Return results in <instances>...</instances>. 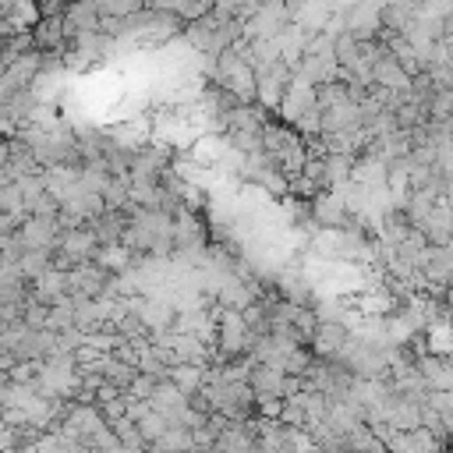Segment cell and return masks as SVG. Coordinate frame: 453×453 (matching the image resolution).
<instances>
[{
  "instance_id": "cell-24",
  "label": "cell",
  "mask_w": 453,
  "mask_h": 453,
  "mask_svg": "<svg viewBox=\"0 0 453 453\" xmlns=\"http://www.w3.org/2000/svg\"><path fill=\"white\" fill-rule=\"evenodd\" d=\"M156 453H195V432L191 428H184V425H170L163 435H159V442L152 446Z\"/></svg>"
},
{
  "instance_id": "cell-37",
  "label": "cell",
  "mask_w": 453,
  "mask_h": 453,
  "mask_svg": "<svg viewBox=\"0 0 453 453\" xmlns=\"http://www.w3.org/2000/svg\"><path fill=\"white\" fill-rule=\"evenodd\" d=\"M442 453H453V446H449V449H442Z\"/></svg>"
},
{
  "instance_id": "cell-23",
  "label": "cell",
  "mask_w": 453,
  "mask_h": 453,
  "mask_svg": "<svg viewBox=\"0 0 453 453\" xmlns=\"http://www.w3.org/2000/svg\"><path fill=\"white\" fill-rule=\"evenodd\" d=\"M354 159H357V156L326 152V188L340 191L343 184H350V173H354Z\"/></svg>"
},
{
  "instance_id": "cell-28",
  "label": "cell",
  "mask_w": 453,
  "mask_h": 453,
  "mask_svg": "<svg viewBox=\"0 0 453 453\" xmlns=\"http://www.w3.org/2000/svg\"><path fill=\"white\" fill-rule=\"evenodd\" d=\"M170 428V421L159 414V411H149L142 421H138V432H142V439H145V446H156L159 442V435Z\"/></svg>"
},
{
  "instance_id": "cell-18",
  "label": "cell",
  "mask_w": 453,
  "mask_h": 453,
  "mask_svg": "<svg viewBox=\"0 0 453 453\" xmlns=\"http://www.w3.org/2000/svg\"><path fill=\"white\" fill-rule=\"evenodd\" d=\"M32 42L39 53H60L67 50V32H64V18H42L35 28H32Z\"/></svg>"
},
{
  "instance_id": "cell-10",
  "label": "cell",
  "mask_w": 453,
  "mask_h": 453,
  "mask_svg": "<svg viewBox=\"0 0 453 453\" xmlns=\"http://www.w3.org/2000/svg\"><path fill=\"white\" fill-rule=\"evenodd\" d=\"M372 85L375 88H382V92H396V96H407L411 92V85H414V78L396 64V57L386 50L379 60H375V67H372Z\"/></svg>"
},
{
  "instance_id": "cell-16",
  "label": "cell",
  "mask_w": 453,
  "mask_h": 453,
  "mask_svg": "<svg viewBox=\"0 0 453 453\" xmlns=\"http://www.w3.org/2000/svg\"><path fill=\"white\" fill-rule=\"evenodd\" d=\"M64 32H67V39H74L81 32H99L96 0H71L67 11H64Z\"/></svg>"
},
{
  "instance_id": "cell-13",
  "label": "cell",
  "mask_w": 453,
  "mask_h": 453,
  "mask_svg": "<svg viewBox=\"0 0 453 453\" xmlns=\"http://www.w3.org/2000/svg\"><path fill=\"white\" fill-rule=\"evenodd\" d=\"M347 343H350V329L343 322H319V329L311 336V350L326 361H336Z\"/></svg>"
},
{
  "instance_id": "cell-15",
  "label": "cell",
  "mask_w": 453,
  "mask_h": 453,
  "mask_svg": "<svg viewBox=\"0 0 453 453\" xmlns=\"http://www.w3.org/2000/svg\"><path fill=\"white\" fill-rule=\"evenodd\" d=\"M386 173H389V163L379 156V152H361L357 159H354V173H350V180L354 184H361V188H372V191H379V188H386Z\"/></svg>"
},
{
  "instance_id": "cell-12",
  "label": "cell",
  "mask_w": 453,
  "mask_h": 453,
  "mask_svg": "<svg viewBox=\"0 0 453 453\" xmlns=\"http://www.w3.org/2000/svg\"><path fill=\"white\" fill-rule=\"evenodd\" d=\"M414 368H418V375L425 379L428 393H432V389L453 393V354H449V357H435V354H418V357H414Z\"/></svg>"
},
{
  "instance_id": "cell-8",
  "label": "cell",
  "mask_w": 453,
  "mask_h": 453,
  "mask_svg": "<svg viewBox=\"0 0 453 453\" xmlns=\"http://www.w3.org/2000/svg\"><path fill=\"white\" fill-rule=\"evenodd\" d=\"M106 138L117 145V149H124V152H142L149 142H152V120L149 117H127L124 124H113L110 131H106Z\"/></svg>"
},
{
  "instance_id": "cell-11",
  "label": "cell",
  "mask_w": 453,
  "mask_h": 453,
  "mask_svg": "<svg viewBox=\"0 0 453 453\" xmlns=\"http://www.w3.org/2000/svg\"><path fill=\"white\" fill-rule=\"evenodd\" d=\"M414 230H421L425 241H428L432 248H446V244H453V209L446 205V198H439V202L432 205V212L425 216V223L414 226Z\"/></svg>"
},
{
  "instance_id": "cell-33",
  "label": "cell",
  "mask_w": 453,
  "mask_h": 453,
  "mask_svg": "<svg viewBox=\"0 0 453 453\" xmlns=\"http://www.w3.org/2000/svg\"><path fill=\"white\" fill-rule=\"evenodd\" d=\"M156 386H159V379H152V375H134V382L124 389L127 396H134V400H152V393H156Z\"/></svg>"
},
{
  "instance_id": "cell-31",
  "label": "cell",
  "mask_w": 453,
  "mask_h": 453,
  "mask_svg": "<svg viewBox=\"0 0 453 453\" xmlns=\"http://www.w3.org/2000/svg\"><path fill=\"white\" fill-rule=\"evenodd\" d=\"M283 396H255V418H265V421H280L283 414Z\"/></svg>"
},
{
  "instance_id": "cell-3",
  "label": "cell",
  "mask_w": 453,
  "mask_h": 453,
  "mask_svg": "<svg viewBox=\"0 0 453 453\" xmlns=\"http://www.w3.org/2000/svg\"><path fill=\"white\" fill-rule=\"evenodd\" d=\"M308 212H311V223H315V226H336V230H340V226H354V223H357V219L350 216L343 195L333 191V188L319 191V195L308 202Z\"/></svg>"
},
{
  "instance_id": "cell-34",
  "label": "cell",
  "mask_w": 453,
  "mask_h": 453,
  "mask_svg": "<svg viewBox=\"0 0 453 453\" xmlns=\"http://www.w3.org/2000/svg\"><path fill=\"white\" fill-rule=\"evenodd\" d=\"M67 4L71 0H39V11H42V18H64Z\"/></svg>"
},
{
  "instance_id": "cell-5",
  "label": "cell",
  "mask_w": 453,
  "mask_h": 453,
  "mask_svg": "<svg viewBox=\"0 0 453 453\" xmlns=\"http://www.w3.org/2000/svg\"><path fill=\"white\" fill-rule=\"evenodd\" d=\"M315 103H319V88H315L311 81H304V78L290 74V85H287L283 103L276 106V117H280L287 127H294V124H297V117H301L304 110H311Z\"/></svg>"
},
{
  "instance_id": "cell-25",
  "label": "cell",
  "mask_w": 453,
  "mask_h": 453,
  "mask_svg": "<svg viewBox=\"0 0 453 453\" xmlns=\"http://www.w3.org/2000/svg\"><path fill=\"white\" fill-rule=\"evenodd\" d=\"M46 329H53V333H67V329H74V301H71V297H64V301H57V304H50Z\"/></svg>"
},
{
  "instance_id": "cell-32",
  "label": "cell",
  "mask_w": 453,
  "mask_h": 453,
  "mask_svg": "<svg viewBox=\"0 0 453 453\" xmlns=\"http://www.w3.org/2000/svg\"><path fill=\"white\" fill-rule=\"evenodd\" d=\"M28 216H46V219H57L60 216V198L57 195H39L32 205H28Z\"/></svg>"
},
{
  "instance_id": "cell-35",
  "label": "cell",
  "mask_w": 453,
  "mask_h": 453,
  "mask_svg": "<svg viewBox=\"0 0 453 453\" xmlns=\"http://www.w3.org/2000/svg\"><path fill=\"white\" fill-rule=\"evenodd\" d=\"M442 198H446V205L453 209V184H446V191H442Z\"/></svg>"
},
{
  "instance_id": "cell-4",
  "label": "cell",
  "mask_w": 453,
  "mask_h": 453,
  "mask_svg": "<svg viewBox=\"0 0 453 453\" xmlns=\"http://www.w3.org/2000/svg\"><path fill=\"white\" fill-rule=\"evenodd\" d=\"M14 237L21 241L25 251H53L57 237H60V216L46 219V216H25L21 226L14 230Z\"/></svg>"
},
{
  "instance_id": "cell-29",
  "label": "cell",
  "mask_w": 453,
  "mask_h": 453,
  "mask_svg": "<svg viewBox=\"0 0 453 453\" xmlns=\"http://www.w3.org/2000/svg\"><path fill=\"white\" fill-rule=\"evenodd\" d=\"M453 117V88H435L428 99V120H449Z\"/></svg>"
},
{
  "instance_id": "cell-7",
  "label": "cell",
  "mask_w": 453,
  "mask_h": 453,
  "mask_svg": "<svg viewBox=\"0 0 453 453\" xmlns=\"http://www.w3.org/2000/svg\"><path fill=\"white\" fill-rule=\"evenodd\" d=\"M290 67L287 64H276V67H269V71H262V74H255L258 78V88H255V103L262 106V110H273L276 113V106L283 103V96H287V85H290Z\"/></svg>"
},
{
  "instance_id": "cell-17",
  "label": "cell",
  "mask_w": 453,
  "mask_h": 453,
  "mask_svg": "<svg viewBox=\"0 0 453 453\" xmlns=\"http://www.w3.org/2000/svg\"><path fill=\"white\" fill-rule=\"evenodd\" d=\"M67 297V269H57L50 265L39 280H32V301L39 304H57Z\"/></svg>"
},
{
  "instance_id": "cell-9",
  "label": "cell",
  "mask_w": 453,
  "mask_h": 453,
  "mask_svg": "<svg viewBox=\"0 0 453 453\" xmlns=\"http://www.w3.org/2000/svg\"><path fill=\"white\" fill-rule=\"evenodd\" d=\"M180 248H209L205 244V219L195 209H173V251Z\"/></svg>"
},
{
  "instance_id": "cell-2",
  "label": "cell",
  "mask_w": 453,
  "mask_h": 453,
  "mask_svg": "<svg viewBox=\"0 0 453 453\" xmlns=\"http://www.w3.org/2000/svg\"><path fill=\"white\" fill-rule=\"evenodd\" d=\"M382 7H386V0H357V4H350L343 11L347 32L357 42H375L382 35Z\"/></svg>"
},
{
  "instance_id": "cell-19",
  "label": "cell",
  "mask_w": 453,
  "mask_h": 453,
  "mask_svg": "<svg viewBox=\"0 0 453 453\" xmlns=\"http://www.w3.org/2000/svg\"><path fill=\"white\" fill-rule=\"evenodd\" d=\"M166 379H170L180 393L195 396V393H202V386L209 382V365H188V361H177V365H170Z\"/></svg>"
},
{
  "instance_id": "cell-20",
  "label": "cell",
  "mask_w": 453,
  "mask_h": 453,
  "mask_svg": "<svg viewBox=\"0 0 453 453\" xmlns=\"http://www.w3.org/2000/svg\"><path fill=\"white\" fill-rule=\"evenodd\" d=\"M276 42H280V60L294 71L297 64H301V57H304V50H308V42H311V35L304 32V28H297L294 21L276 35Z\"/></svg>"
},
{
  "instance_id": "cell-26",
  "label": "cell",
  "mask_w": 453,
  "mask_h": 453,
  "mask_svg": "<svg viewBox=\"0 0 453 453\" xmlns=\"http://www.w3.org/2000/svg\"><path fill=\"white\" fill-rule=\"evenodd\" d=\"M110 428H113V435H117L120 446H127V449H145V439H142V432H138V421H131L127 414L117 418V421H110Z\"/></svg>"
},
{
  "instance_id": "cell-22",
  "label": "cell",
  "mask_w": 453,
  "mask_h": 453,
  "mask_svg": "<svg viewBox=\"0 0 453 453\" xmlns=\"http://www.w3.org/2000/svg\"><path fill=\"white\" fill-rule=\"evenodd\" d=\"M92 234H96V241L99 244H120V237H124V226H127V212H103V216H96L92 223Z\"/></svg>"
},
{
  "instance_id": "cell-1",
  "label": "cell",
  "mask_w": 453,
  "mask_h": 453,
  "mask_svg": "<svg viewBox=\"0 0 453 453\" xmlns=\"http://www.w3.org/2000/svg\"><path fill=\"white\" fill-rule=\"evenodd\" d=\"M290 25V7L287 0H262V7L241 25V39H276Z\"/></svg>"
},
{
  "instance_id": "cell-27",
  "label": "cell",
  "mask_w": 453,
  "mask_h": 453,
  "mask_svg": "<svg viewBox=\"0 0 453 453\" xmlns=\"http://www.w3.org/2000/svg\"><path fill=\"white\" fill-rule=\"evenodd\" d=\"M53 262H50V251H25L21 258H18V273L32 283V280H39L46 269H50Z\"/></svg>"
},
{
  "instance_id": "cell-6",
  "label": "cell",
  "mask_w": 453,
  "mask_h": 453,
  "mask_svg": "<svg viewBox=\"0 0 453 453\" xmlns=\"http://www.w3.org/2000/svg\"><path fill=\"white\" fill-rule=\"evenodd\" d=\"M106 283H110V273H103L96 262H81V265H74L67 273V297H88V301H96V297H103Z\"/></svg>"
},
{
  "instance_id": "cell-38",
  "label": "cell",
  "mask_w": 453,
  "mask_h": 453,
  "mask_svg": "<svg viewBox=\"0 0 453 453\" xmlns=\"http://www.w3.org/2000/svg\"><path fill=\"white\" fill-rule=\"evenodd\" d=\"M188 453H191V449H188Z\"/></svg>"
},
{
  "instance_id": "cell-21",
  "label": "cell",
  "mask_w": 453,
  "mask_h": 453,
  "mask_svg": "<svg viewBox=\"0 0 453 453\" xmlns=\"http://www.w3.org/2000/svg\"><path fill=\"white\" fill-rule=\"evenodd\" d=\"M92 262H96L103 273L120 276V273H127V269L134 265V251H127L124 244H99L96 255H92Z\"/></svg>"
},
{
  "instance_id": "cell-14",
  "label": "cell",
  "mask_w": 453,
  "mask_h": 453,
  "mask_svg": "<svg viewBox=\"0 0 453 453\" xmlns=\"http://www.w3.org/2000/svg\"><path fill=\"white\" fill-rule=\"evenodd\" d=\"M287 382H290V375H287L283 368L251 361V375H248V386L255 389V396H283V400H287Z\"/></svg>"
},
{
  "instance_id": "cell-36",
  "label": "cell",
  "mask_w": 453,
  "mask_h": 453,
  "mask_svg": "<svg viewBox=\"0 0 453 453\" xmlns=\"http://www.w3.org/2000/svg\"><path fill=\"white\" fill-rule=\"evenodd\" d=\"M4 269H11V262H7V258H4V251H0V273H4Z\"/></svg>"
},
{
  "instance_id": "cell-30",
  "label": "cell",
  "mask_w": 453,
  "mask_h": 453,
  "mask_svg": "<svg viewBox=\"0 0 453 453\" xmlns=\"http://www.w3.org/2000/svg\"><path fill=\"white\" fill-rule=\"evenodd\" d=\"M333 53H336V64L347 71L354 60H357V53H361V42L350 35V32H343L340 39H336V46H333Z\"/></svg>"
}]
</instances>
